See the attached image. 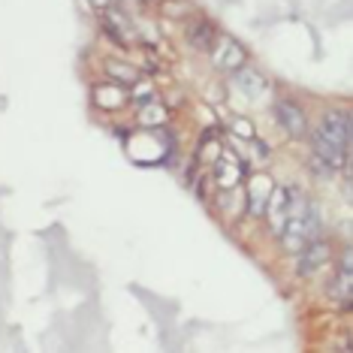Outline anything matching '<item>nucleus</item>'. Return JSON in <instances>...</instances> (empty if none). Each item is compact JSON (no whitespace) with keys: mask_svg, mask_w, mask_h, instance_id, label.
<instances>
[{"mask_svg":"<svg viewBox=\"0 0 353 353\" xmlns=\"http://www.w3.org/2000/svg\"><path fill=\"white\" fill-rule=\"evenodd\" d=\"M127 97H130V94H127L121 85H103L94 91V103L103 109H118L121 103H127Z\"/></svg>","mask_w":353,"mask_h":353,"instance_id":"10","label":"nucleus"},{"mask_svg":"<svg viewBox=\"0 0 353 353\" xmlns=\"http://www.w3.org/2000/svg\"><path fill=\"white\" fill-rule=\"evenodd\" d=\"M269 218V227L275 236H281V227H284V218H287V190L284 188H272L269 194V203H266V212Z\"/></svg>","mask_w":353,"mask_h":353,"instance_id":"7","label":"nucleus"},{"mask_svg":"<svg viewBox=\"0 0 353 353\" xmlns=\"http://www.w3.org/2000/svg\"><path fill=\"white\" fill-rule=\"evenodd\" d=\"M329 296L341 302V308H350V296H353V275H350V251H344L339 278L329 281Z\"/></svg>","mask_w":353,"mask_h":353,"instance_id":"5","label":"nucleus"},{"mask_svg":"<svg viewBox=\"0 0 353 353\" xmlns=\"http://www.w3.org/2000/svg\"><path fill=\"white\" fill-rule=\"evenodd\" d=\"M139 121L145 124V127H160V124H166V106H160V103L148 100L145 106H142Z\"/></svg>","mask_w":353,"mask_h":353,"instance_id":"11","label":"nucleus"},{"mask_svg":"<svg viewBox=\"0 0 353 353\" xmlns=\"http://www.w3.org/2000/svg\"><path fill=\"white\" fill-rule=\"evenodd\" d=\"M236 73V85L245 91V97H251L256 100L263 94V88H266V79L260 76V70H254V67H239V70H232Z\"/></svg>","mask_w":353,"mask_h":353,"instance_id":"9","label":"nucleus"},{"mask_svg":"<svg viewBox=\"0 0 353 353\" xmlns=\"http://www.w3.org/2000/svg\"><path fill=\"white\" fill-rule=\"evenodd\" d=\"M130 97L148 103V100H154V91H151V85H133V94H130Z\"/></svg>","mask_w":353,"mask_h":353,"instance_id":"14","label":"nucleus"},{"mask_svg":"<svg viewBox=\"0 0 353 353\" xmlns=\"http://www.w3.org/2000/svg\"><path fill=\"white\" fill-rule=\"evenodd\" d=\"M272 188H275V184H272V179L269 175H263V172H256V175L248 179L245 194H248V214H251V218H263Z\"/></svg>","mask_w":353,"mask_h":353,"instance_id":"4","label":"nucleus"},{"mask_svg":"<svg viewBox=\"0 0 353 353\" xmlns=\"http://www.w3.org/2000/svg\"><path fill=\"white\" fill-rule=\"evenodd\" d=\"M109 73H112V79H121V82H133V79H136V70H130V67H127V63H109Z\"/></svg>","mask_w":353,"mask_h":353,"instance_id":"13","label":"nucleus"},{"mask_svg":"<svg viewBox=\"0 0 353 353\" xmlns=\"http://www.w3.org/2000/svg\"><path fill=\"white\" fill-rule=\"evenodd\" d=\"M214 63L221 70H239L245 63V49L239 43H232V39H221L218 49H214Z\"/></svg>","mask_w":353,"mask_h":353,"instance_id":"8","label":"nucleus"},{"mask_svg":"<svg viewBox=\"0 0 353 353\" xmlns=\"http://www.w3.org/2000/svg\"><path fill=\"white\" fill-rule=\"evenodd\" d=\"M314 133H320L323 139L339 145L341 151H350V115L347 112H326Z\"/></svg>","mask_w":353,"mask_h":353,"instance_id":"1","label":"nucleus"},{"mask_svg":"<svg viewBox=\"0 0 353 353\" xmlns=\"http://www.w3.org/2000/svg\"><path fill=\"white\" fill-rule=\"evenodd\" d=\"M88 3H91L94 10H109V6H112V0H88Z\"/></svg>","mask_w":353,"mask_h":353,"instance_id":"16","label":"nucleus"},{"mask_svg":"<svg viewBox=\"0 0 353 353\" xmlns=\"http://www.w3.org/2000/svg\"><path fill=\"white\" fill-rule=\"evenodd\" d=\"M329 256H332L329 245L323 242V239H314V242H308V245H305L302 251H299V263H296V272H299L302 278L317 275V272L329 263Z\"/></svg>","mask_w":353,"mask_h":353,"instance_id":"2","label":"nucleus"},{"mask_svg":"<svg viewBox=\"0 0 353 353\" xmlns=\"http://www.w3.org/2000/svg\"><path fill=\"white\" fill-rule=\"evenodd\" d=\"M212 39H214V28H212V25H205V21L190 30V43H194V49L212 52Z\"/></svg>","mask_w":353,"mask_h":353,"instance_id":"12","label":"nucleus"},{"mask_svg":"<svg viewBox=\"0 0 353 353\" xmlns=\"http://www.w3.org/2000/svg\"><path fill=\"white\" fill-rule=\"evenodd\" d=\"M242 175H245V166H242V160H239V157L223 154V157L214 160V181H218L223 190L236 188V184L242 181Z\"/></svg>","mask_w":353,"mask_h":353,"instance_id":"6","label":"nucleus"},{"mask_svg":"<svg viewBox=\"0 0 353 353\" xmlns=\"http://www.w3.org/2000/svg\"><path fill=\"white\" fill-rule=\"evenodd\" d=\"M275 115H278V124L290 136H296V139H305V136H308V118H305L302 106H296L293 100H278Z\"/></svg>","mask_w":353,"mask_h":353,"instance_id":"3","label":"nucleus"},{"mask_svg":"<svg viewBox=\"0 0 353 353\" xmlns=\"http://www.w3.org/2000/svg\"><path fill=\"white\" fill-rule=\"evenodd\" d=\"M236 133L242 136V139H254V127L248 121H236Z\"/></svg>","mask_w":353,"mask_h":353,"instance_id":"15","label":"nucleus"}]
</instances>
